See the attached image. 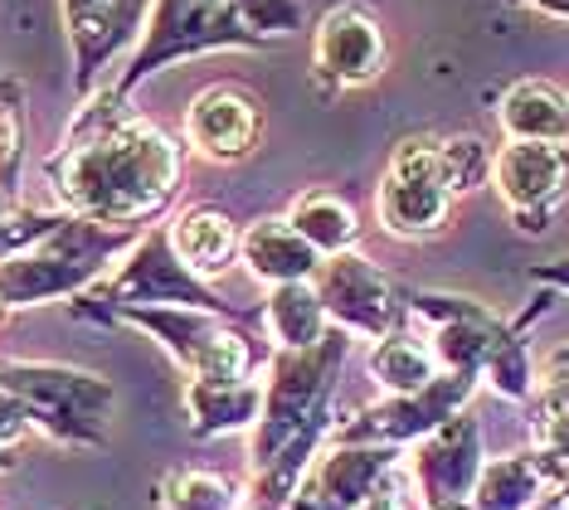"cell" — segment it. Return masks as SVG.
Masks as SVG:
<instances>
[{"label": "cell", "instance_id": "cell-2", "mask_svg": "<svg viewBox=\"0 0 569 510\" xmlns=\"http://www.w3.org/2000/svg\"><path fill=\"white\" fill-rule=\"evenodd\" d=\"M229 49H268L229 10V0H157L132 59L122 63V73L108 88L132 98L141 83H151V78L176 69V63L200 59V54H229Z\"/></svg>", "mask_w": 569, "mask_h": 510}, {"label": "cell", "instance_id": "cell-17", "mask_svg": "<svg viewBox=\"0 0 569 510\" xmlns=\"http://www.w3.org/2000/svg\"><path fill=\"white\" fill-rule=\"evenodd\" d=\"M190 409H196L204 433H234V428H249L263 413V394H258L253 379H239V384H196L190 389Z\"/></svg>", "mask_w": 569, "mask_h": 510}, {"label": "cell", "instance_id": "cell-28", "mask_svg": "<svg viewBox=\"0 0 569 510\" xmlns=\"http://www.w3.org/2000/svg\"><path fill=\"white\" fill-rule=\"evenodd\" d=\"M6 467H10V457H6V452H0V472H6Z\"/></svg>", "mask_w": 569, "mask_h": 510}, {"label": "cell", "instance_id": "cell-14", "mask_svg": "<svg viewBox=\"0 0 569 510\" xmlns=\"http://www.w3.org/2000/svg\"><path fill=\"white\" fill-rule=\"evenodd\" d=\"M497 117L511 141H555V147H569V98L555 83H540V78L511 83L501 93Z\"/></svg>", "mask_w": 569, "mask_h": 510}, {"label": "cell", "instance_id": "cell-4", "mask_svg": "<svg viewBox=\"0 0 569 510\" xmlns=\"http://www.w3.org/2000/svg\"><path fill=\"white\" fill-rule=\"evenodd\" d=\"M157 0H59L73 49V98H98L132 59Z\"/></svg>", "mask_w": 569, "mask_h": 510}, {"label": "cell", "instance_id": "cell-13", "mask_svg": "<svg viewBox=\"0 0 569 510\" xmlns=\"http://www.w3.org/2000/svg\"><path fill=\"white\" fill-rule=\"evenodd\" d=\"M166 239H171L180 263L204 282V278H219V272H229L239 263V239L243 233L234 229V219H229L224 209L196 204V209H180V214L171 219Z\"/></svg>", "mask_w": 569, "mask_h": 510}, {"label": "cell", "instance_id": "cell-29", "mask_svg": "<svg viewBox=\"0 0 569 510\" xmlns=\"http://www.w3.org/2000/svg\"><path fill=\"white\" fill-rule=\"evenodd\" d=\"M443 510H468V506H443Z\"/></svg>", "mask_w": 569, "mask_h": 510}, {"label": "cell", "instance_id": "cell-9", "mask_svg": "<svg viewBox=\"0 0 569 510\" xmlns=\"http://www.w3.org/2000/svg\"><path fill=\"white\" fill-rule=\"evenodd\" d=\"M491 180L516 214H546L569 186V151L555 141H507Z\"/></svg>", "mask_w": 569, "mask_h": 510}, {"label": "cell", "instance_id": "cell-27", "mask_svg": "<svg viewBox=\"0 0 569 510\" xmlns=\"http://www.w3.org/2000/svg\"><path fill=\"white\" fill-rule=\"evenodd\" d=\"M10 209H16V204H10V186H6V180H0V219H6Z\"/></svg>", "mask_w": 569, "mask_h": 510}, {"label": "cell", "instance_id": "cell-11", "mask_svg": "<svg viewBox=\"0 0 569 510\" xmlns=\"http://www.w3.org/2000/svg\"><path fill=\"white\" fill-rule=\"evenodd\" d=\"M239 263H249V272L268 287H288V282H317V272L327 258L302 239L288 214H268L253 219L239 239Z\"/></svg>", "mask_w": 569, "mask_h": 510}, {"label": "cell", "instance_id": "cell-6", "mask_svg": "<svg viewBox=\"0 0 569 510\" xmlns=\"http://www.w3.org/2000/svg\"><path fill=\"white\" fill-rule=\"evenodd\" d=\"M0 389L24 403L30 423L59 438H79L108 409V384H98V374H73L59 364H0Z\"/></svg>", "mask_w": 569, "mask_h": 510}, {"label": "cell", "instance_id": "cell-23", "mask_svg": "<svg viewBox=\"0 0 569 510\" xmlns=\"http://www.w3.org/2000/svg\"><path fill=\"white\" fill-rule=\"evenodd\" d=\"M530 472L526 467H497L487 481H482V510H516V506H526V496H530Z\"/></svg>", "mask_w": 569, "mask_h": 510}, {"label": "cell", "instance_id": "cell-19", "mask_svg": "<svg viewBox=\"0 0 569 510\" xmlns=\"http://www.w3.org/2000/svg\"><path fill=\"white\" fill-rule=\"evenodd\" d=\"M166 510H243V496L214 472H176L166 487Z\"/></svg>", "mask_w": 569, "mask_h": 510}, {"label": "cell", "instance_id": "cell-24", "mask_svg": "<svg viewBox=\"0 0 569 510\" xmlns=\"http://www.w3.org/2000/svg\"><path fill=\"white\" fill-rule=\"evenodd\" d=\"M30 433V413H24V403L10 394V389H0V452L10 448V442H20Z\"/></svg>", "mask_w": 569, "mask_h": 510}, {"label": "cell", "instance_id": "cell-16", "mask_svg": "<svg viewBox=\"0 0 569 510\" xmlns=\"http://www.w3.org/2000/svg\"><path fill=\"white\" fill-rule=\"evenodd\" d=\"M268 326L288 350H312L327 340V307H321L312 282H288L273 287L268 297Z\"/></svg>", "mask_w": 569, "mask_h": 510}, {"label": "cell", "instance_id": "cell-26", "mask_svg": "<svg viewBox=\"0 0 569 510\" xmlns=\"http://www.w3.org/2000/svg\"><path fill=\"white\" fill-rule=\"evenodd\" d=\"M536 6H546V10H555V16H569V0H536Z\"/></svg>", "mask_w": 569, "mask_h": 510}, {"label": "cell", "instance_id": "cell-25", "mask_svg": "<svg viewBox=\"0 0 569 510\" xmlns=\"http://www.w3.org/2000/svg\"><path fill=\"white\" fill-rule=\"evenodd\" d=\"M356 510H409V506H405V496H399V491L385 487V491H370V496H366V501H360Z\"/></svg>", "mask_w": 569, "mask_h": 510}, {"label": "cell", "instance_id": "cell-7", "mask_svg": "<svg viewBox=\"0 0 569 510\" xmlns=\"http://www.w3.org/2000/svg\"><path fill=\"white\" fill-rule=\"evenodd\" d=\"M263 137V108L249 88L210 83L186 108V147L210 166H239L258 151Z\"/></svg>", "mask_w": 569, "mask_h": 510}, {"label": "cell", "instance_id": "cell-12", "mask_svg": "<svg viewBox=\"0 0 569 510\" xmlns=\"http://www.w3.org/2000/svg\"><path fill=\"white\" fill-rule=\"evenodd\" d=\"M118 292H132L137 307H147V302H151V307H161V302L219 307L214 297L200 287L196 272H190V268L176 258V248H171V239H166V229L137 243V253L127 258V272H122Z\"/></svg>", "mask_w": 569, "mask_h": 510}, {"label": "cell", "instance_id": "cell-8", "mask_svg": "<svg viewBox=\"0 0 569 510\" xmlns=\"http://www.w3.org/2000/svg\"><path fill=\"white\" fill-rule=\"evenodd\" d=\"M312 69L327 88H366L385 73V30L366 6H331L312 30Z\"/></svg>", "mask_w": 569, "mask_h": 510}, {"label": "cell", "instance_id": "cell-10", "mask_svg": "<svg viewBox=\"0 0 569 510\" xmlns=\"http://www.w3.org/2000/svg\"><path fill=\"white\" fill-rule=\"evenodd\" d=\"M312 287L327 317L346 321L351 331H385V321H390V282L356 253L327 258Z\"/></svg>", "mask_w": 569, "mask_h": 510}, {"label": "cell", "instance_id": "cell-15", "mask_svg": "<svg viewBox=\"0 0 569 510\" xmlns=\"http://www.w3.org/2000/svg\"><path fill=\"white\" fill-rule=\"evenodd\" d=\"M288 224L302 233V239L312 243L321 258L351 253V243L360 233V219H356L351 200H341L336 190H302L288 204Z\"/></svg>", "mask_w": 569, "mask_h": 510}, {"label": "cell", "instance_id": "cell-3", "mask_svg": "<svg viewBox=\"0 0 569 510\" xmlns=\"http://www.w3.org/2000/svg\"><path fill=\"white\" fill-rule=\"evenodd\" d=\"M127 239H132L127 229L98 224V219H83V214H63L49 239L0 263V307H34V302H49V297L73 292Z\"/></svg>", "mask_w": 569, "mask_h": 510}, {"label": "cell", "instance_id": "cell-1", "mask_svg": "<svg viewBox=\"0 0 569 510\" xmlns=\"http://www.w3.org/2000/svg\"><path fill=\"white\" fill-rule=\"evenodd\" d=\"M186 170V141L132 108V98L102 88L79 102L44 180L63 214H83L112 229H132L166 214Z\"/></svg>", "mask_w": 569, "mask_h": 510}, {"label": "cell", "instance_id": "cell-18", "mask_svg": "<svg viewBox=\"0 0 569 510\" xmlns=\"http://www.w3.org/2000/svg\"><path fill=\"white\" fill-rule=\"evenodd\" d=\"M370 374L395 394H419L433 384V356L413 336H385L370 350Z\"/></svg>", "mask_w": 569, "mask_h": 510}, {"label": "cell", "instance_id": "cell-22", "mask_svg": "<svg viewBox=\"0 0 569 510\" xmlns=\"http://www.w3.org/2000/svg\"><path fill=\"white\" fill-rule=\"evenodd\" d=\"M20 147H24V93L20 83L0 78V170L20 161Z\"/></svg>", "mask_w": 569, "mask_h": 510}, {"label": "cell", "instance_id": "cell-5", "mask_svg": "<svg viewBox=\"0 0 569 510\" xmlns=\"http://www.w3.org/2000/svg\"><path fill=\"white\" fill-rule=\"evenodd\" d=\"M452 190L443 186L438 141L405 137L385 166V180L375 190V214L395 239H429L448 224Z\"/></svg>", "mask_w": 569, "mask_h": 510}, {"label": "cell", "instance_id": "cell-20", "mask_svg": "<svg viewBox=\"0 0 569 510\" xmlns=\"http://www.w3.org/2000/svg\"><path fill=\"white\" fill-rule=\"evenodd\" d=\"M229 10H234L263 44H278V39H292L307 30L302 0H229Z\"/></svg>", "mask_w": 569, "mask_h": 510}, {"label": "cell", "instance_id": "cell-21", "mask_svg": "<svg viewBox=\"0 0 569 510\" xmlns=\"http://www.w3.org/2000/svg\"><path fill=\"white\" fill-rule=\"evenodd\" d=\"M438 166H443V186L452 194H462V190H477V180L497 166V156L487 151L482 137H448L438 141Z\"/></svg>", "mask_w": 569, "mask_h": 510}]
</instances>
